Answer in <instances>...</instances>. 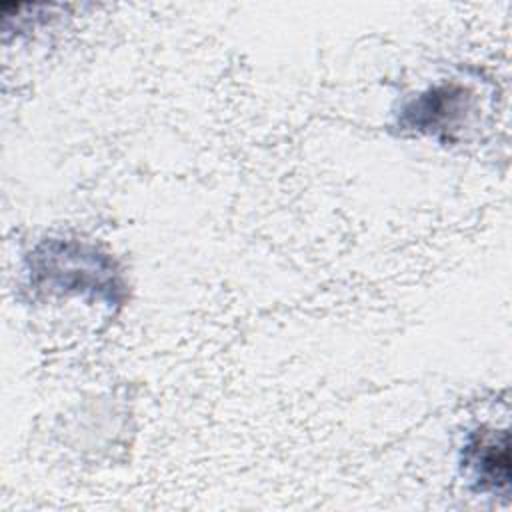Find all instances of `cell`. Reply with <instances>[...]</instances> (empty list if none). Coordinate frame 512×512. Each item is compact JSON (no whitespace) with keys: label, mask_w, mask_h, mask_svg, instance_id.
Instances as JSON below:
<instances>
[{"label":"cell","mask_w":512,"mask_h":512,"mask_svg":"<svg viewBox=\"0 0 512 512\" xmlns=\"http://www.w3.org/2000/svg\"><path fill=\"white\" fill-rule=\"evenodd\" d=\"M464 468L478 492L508 494L510 444L506 430H478L464 448Z\"/></svg>","instance_id":"1"},{"label":"cell","mask_w":512,"mask_h":512,"mask_svg":"<svg viewBox=\"0 0 512 512\" xmlns=\"http://www.w3.org/2000/svg\"><path fill=\"white\" fill-rule=\"evenodd\" d=\"M464 108V92L456 86H442L422 94L408 106L406 116L412 128L432 132L454 128L460 110Z\"/></svg>","instance_id":"2"},{"label":"cell","mask_w":512,"mask_h":512,"mask_svg":"<svg viewBox=\"0 0 512 512\" xmlns=\"http://www.w3.org/2000/svg\"><path fill=\"white\" fill-rule=\"evenodd\" d=\"M64 254H66V258H68L70 268H74V272H78V264H80V260H82V256H84L82 248H80V254H76V252H70V248H66V246H64ZM94 262H98V260H94V254H88V256H86V260H84V264L80 266V276H76L72 284H70V282H66V284H64V288H68V284H70V288L80 290V288L86 284V270H92ZM68 264H66L64 268H68Z\"/></svg>","instance_id":"3"}]
</instances>
